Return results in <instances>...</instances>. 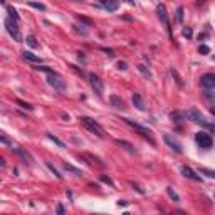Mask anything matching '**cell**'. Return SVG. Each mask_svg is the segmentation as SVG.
<instances>
[{
  "label": "cell",
  "instance_id": "cell-1",
  "mask_svg": "<svg viewBox=\"0 0 215 215\" xmlns=\"http://www.w3.org/2000/svg\"><path fill=\"white\" fill-rule=\"evenodd\" d=\"M79 121H81V124H82V126L86 128L89 133H92V135L99 136V138H102V136H104V131H102L101 124H99L98 121H94L92 118H89V116H81Z\"/></svg>",
  "mask_w": 215,
  "mask_h": 215
},
{
  "label": "cell",
  "instance_id": "cell-2",
  "mask_svg": "<svg viewBox=\"0 0 215 215\" xmlns=\"http://www.w3.org/2000/svg\"><path fill=\"white\" fill-rule=\"evenodd\" d=\"M88 77H89V84H91L94 94H98L99 98H102V96H104V82H102V79L94 72H91Z\"/></svg>",
  "mask_w": 215,
  "mask_h": 215
},
{
  "label": "cell",
  "instance_id": "cell-3",
  "mask_svg": "<svg viewBox=\"0 0 215 215\" xmlns=\"http://www.w3.org/2000/svg\"><path fill=\"white\" fill-rule=\"evenodd\" d=\"M17 20H14V18H5V29H7V32L10 34L12 37H14V40H17V42H22V34H20V30H18V25H17Z\"/></svg>",
  "mask_w": 215,
  "mask_h": 215
},
{
  "label": "cell",
  "instance_id": "cell-4",
  "mask_svg": "<svg viewBox=\"0 0 215 215\" xmlns=\"http://www.w3.org/2000/svg\"><path fill=\"white\" fill-rule=\"evenodd\" d=\"M195 141H197L198 146H202V148H205V149H210L212 146H213V139H212V136L208 135V133H205V131L197 133V135H195Z\"/></svg>",
  "mask_w": 215,
  "mask_h": 215
},
{
  "label": "cell",
  "instance_id": "cell-5",
  "mask_svg": "<svg viewBox=\"0 0 215 215\" xmlns=\"http://www.w3.org/2000/svg\"><path fill=\"white\" fill-rule=\"evenodd\" d=\"M47 82H49V86H52V88L55 89V91H59V92L66 91V82L61 79V76H59L57 72H55V74H49V76H47Z\"/></svg>",
  "mask_w": 215,
  "mask_h": 215
},
{
  "label": "cell",
  "instance_id": "cell-6",
  "mask_svg": "<svg viewBox=\"0 0 215 215\" xmlns=\"http://www.w3.org/2000/svg\"><path fill=\"white\" fill-rule=\"evenodd\" d=\"M156 14H158V18H160L161 22H163V25L166 27L168 34H170V37H171V24H170V18H168L166 7H165L163 4H158V7H156Z\"/></svg>",
  "mask_w": 215,
  "mask_h": 215
},
{
  "label": "cell",
  "instance_id": "cell-7",
  "mask_svg": "<svg viewBox=\"0 0 215 215\" xmlns=\"http://www.w3.org/2000/svg\"><path fill=\"white\" fill-rule=\"evenodd\" d=\"M123 121H124L126 124H129V126H131L133 129H136V131H138L139 135H143L145 138H149V135H151V129H149V128L143 126V124H139V123H136V121L129 119V118H123Z\"/></svg>",
  "mask_w": 215,
  "mask_h": 215
},
{
  "label": "cell",
  "instance_id": "cell-8",
  "mask_svg": "<svg viewBox=\"0 0 215 215\" xmlns=\"http://www.w3.org/2000/svg\"><path fill=\"white\" fill-rule=\"evenodd\" d=\"M163 141L166 143V145L170 146V148L173 149L176 155H182L183 153V148H182V145H180V141H176V139L173 138L171 135H163Z\"/></svg>",
  "mask_w": 215,
  "mask_h": 215
},
{
  "label": "cell",
  "instance_id": "cell-9",
  "mask_svg": "<svg viewBox=\"0 0 215 215\" xmlns=\"http://www.w3.org/2000/svg\"><path fill=\"white\" fill-rule=\"evenodd\" d=\"M186 116L190 118V119L193 121V123H197V124H200V126H203L205 123H207V119H205V116H202L200 113H198L197 109H190L188 113H186Z\"/></svg>",
  "mask_w": 215,
  "mask_h": 215
},
{
  "label": "cell",
  "instance_id": "cell-10",
  "mask_svg": "<svg viewBox=\"0 0 215 215\" xmlns=\"http://www.w3.org/2000/svg\"><path fill=\"white\" fill-rule=\"evenodd\" d=\"M200 82H202V86H203V88H207V89L215 88V74H212V72L203 74V76L200 77Z\"/></svg>",
  "mask_w": 215,
  "mask_h": 215
},
{
  "label": "cell",
  "instance_id": "cell-11",
  "mask_svg": "<svg viewBox=\"0 0 215 215\" xmlns=\"http://www.w3.org/2000/svg\"><path fill=\"white\" fill-rule=\"evenodd\" d=\"M182 175L186 176V178H190V180H193V182H202V176L197 175L195 170H192V168L186 166V165H183V166H182Z\"/></svg>",
  "mask_w": 215,
  "mask_h": 215
},
{
  "label": "cell",
  "instance_id": "cell-12",
  "mask_svg": "<svg viewBox=\"0 0 215 215\" xmlns=\"http://www.w3.org/2000/svg\"><path fill=\"white\" fill-rule=\"evenodd\" d=\"M12 153L14 155H17V156H20L25 163H32V156H30V153L27 151V149H24V148H12Z\"/></svg>",
  "mask_w": 215,
  "mask_h": 215
},
{
  "label": "cell",
  "instance_id": "cell-13",
  "mask_svg": "<svg viewBox=\"0 0 215 215\" xmlns=\"http://www.w3.org/2000/svg\"><path fill=\"white\" fill-rule=\"evenodd\" d=\"M99 5L104 7L108 12H116L119 4H118V0H99Z\"/></svg>",
  "mask_w": 215,
  "mask_h": 215
},
{
  "label": "cell",
  "instance_id": "cell-14",
  "mask_svg": "<svg viewBox=\"0 0 215 215\" xmlns=\"http://www.w3.org/2000/svg\"><path fill=\"white\" fill-rule=\"evenodd\" d=\"M131 102H133V106H135L136 109H139V111H145L146 109L145 102H143V98L138 94V92H135V94L131 96Z\"/></svg>",
  "mask_w": 215,
  "mask_h": 215
},
{
  "label": "cell",
  "instance_id": "cell-15",
  "mask_svg": "<svg viewBox=\"0 0 215 215\" xmlns=\"http://www.w3.org/2000/svg\"><path fill=\"white\" fill-rule=\"evenodd\" d=\"M109 102H111V106H113L114 109H123V108H124L123 99H121L118 94H111L109 96Z\"/></svg>",
  "mask_w": 215,
  "mask_h": 215
},
{
  "label": "cell",
  "instance_id": "cell-16",
  "mask_svg": "<svg viewBox=\"0 0 215 215\" xmlns=\"http://www.w3.org/2000/svg\"><path fill=\"white\" fill-rule=\"evenodd\" d=\"M114 143H116L118 146H121L123 149H126L128 153H131V155H135L136 153V149H135V146L131 145V143H128V141H124V139H114Z\"/></svg>",
  "mask_w": 215,
  "mask_h": 215
},
{
  "label": "cell",
  "instance_id": "cell-17",
  "mask_svg": "<svg viewBox=\"0 0 215 215\" xmlns=\"http://www.w3.org/2000/svg\"><path fill=\"white\" fill-rule=\"evenodd\" d=\"M22 57L25 59V61H29V62H34V64H40V62H42V59H40L39 55L32 54V52H29V51H24Z\"/></svg>",
  "mask_w": 215,
  "mask_h": 215
},
{
  "label": "cell",
  "instance_id": "cell-18",
  "mask_svg": "<svg viewBox=\"0 0 215 215\" xmlns=\"http://www.w3.org/2000/svg\"><path fill=\"white\" fill-rule=\"evenodd\" d=\"M62 166H64V170H66V171H69V173H72V175H76V176H81V175H82V171H81L79 168L72 166L71 163H62Z\"/></svg>",
  "mask_w": 215,
  "mask_h": 215
},
{
  "label": "cell",
  "instance_id": "cell-19",
  "mask_svg": "<svg viewBox=\"0 0 215 215\" xmlns=\"http://www.w3.org/2000/svg\"><path fill=\"white\" fill-rule=\"evenodd\" d=\"M170 74H171V77L175 79V82L178 84V88H183V79H182V77H180L178 71H176L175 67H170Z\"/></svg>",
  "mask_w": 215,
  "mask_h": 215
},
{
  "label": "cell",
  "instance_id": "cell-20",
  "mask_svg": "<svg viewBox=\"0 0 215 215\" xmlns=\"http://www.w3.org/2000/svg\"><path fill=\"white\" fill-rule=\"evenodd\" d=\"M198 173H200V175H207L208 178H215V171H213V170H210V168L200 166V168H198Z\"/></svg>",
  "mask_w": 215,
  "mask_h": 215
},
{
  "label": "cell",
  "instance_id": "cell-21",
  "mask_svg": "<svg viewBox=\"0 0 215 215\" xmlns=\"http://www.w3.org/2000/svg\"><path fill=\"white\" fill-rule=\"evenodd\" d=\"M47 138L51 139V141H54L55 145L59 146V148H66V143H64V141H61V139H59L57 136H54V135H52V133H47Z\"/></svg>",
  "mask_w": 215,
  "mask_h": 215
},
{
  "label": "cell",
  "instance_id": "cell-22",
  "mask_svg": "<svg viewBox=\"0 0 215 215\" xmlns=\"http://www.w3.org/2000/svg\"><path fill=\"white\" fill-rule=\"evenodd\" d=\"M186 114H183V113H178V111H176V113H171V119L175 121V123H182L183 119H186Z\"/></svg>",
  "mask_w": 215,
  "mask_h": 215
},
{
  "label": "cell",
  "instance_id": "cell-23",
  "mask_svg": "<svg viewBox=\"0 0 215 215\" xmlns=\"http://www.w3.org/2000/svg\"><path fill=\"white\" fill-rule=\"evenodd\" d=\"M34 69H35V71H42V72H47V74H55V71L52 69V67L42 66V64H39V66H34Z\"/></svg>",
  "mask_w": 215,
  "mask_h": 215
},
{
  "label": "cell",
  "instance_id": "cell-24",
  "mask_svg": "<svg viewBox=\"0 0 215 215\" xmlns=\"http://www.w3.org/2000/svg\"><path fill=\"white\" fill-rule=\"evenodd\" d=\"M138 71H139V72H141V74H143V76H145V77H148V79H151V72H149V69H148V67L145 66V64H138Z\"/></svg>",
  "mask_w": 215,
  "mask_h": 215
},
{
  "label": "cell",
  "instance_id": "cell-25",
  "mask_svg": "<svg viewBox=\"0 0 215 215\" xmlns=\"http://www.w3.org/2000/svg\"><path fill=\"white\" fill-rule=\"evenodd\" d=\"M166 193H168V197H170L173 202H180L178 193H176V192H173V188H171V186H166Z\"/></svg>",
  "mask_w": 215,
  "mask_h": 215
},
{
  "label": "cell",
  "instance_id": "cell-26",
  "mask_svg": "<svg viewBox=\"0 0 215 215\" xmlns=\"http://www.w3.org/2000/svg\"><path fill=\"white\" fill-rule=\"evenodd\" d=\"M45 165H47V168H49V170H51V171H52V173H54V175H55V178H59V180H62V175H61V173H59V171H57V168H55V166H54V165H52V163H51V161H45Z\"/></svg>",
  "mask_w": 215,
  "mask_h": 215
},
{
  "label": "cell",
  "instance_id": "cell-27",
  "mask_svg": "<svg viewBox=\"0 0 215 215\" xmlns=\"http://www.w3.org/2000/svg\"><path fill=\"white\" fill-rule=\"evenodd\" d=\"M29 5H30V7H34V8H37V10H40V12H45V5H44V4H39V2H34V0H30Z\"/></svg>",
  "mask_w": 215,
  "mask_h": 215
},
{
  "label": "cell",
  "instance_id": "cell-28",
  "mask_svg": "<svg viewBox=\"0 0 215 215\" xmlns=\"http://www.w3.org/2000/svg\"><path fill=\"white\" fill-rule=\"evenodd\" d=\"M7 12H8V17L14 18V20H17V22H18V18H20V17H18L17 10H15L14 7H7Z\"/></svg>",
  "mask_w": 215,
  "mask_h": 215
},
{
  "label": "cell",
  "instance_id": "cell-29",
  "mask_svg": "<svg viewBox=\"0 0 215 215\" xmlns=\"http://www.w3.org/2000/svg\"><path fill=\"white\" fill-rule=\"evenodd\" d=\"M183 14H185L183 7H178V8H176V22H178V24L183 22Z\"/></svg>",
  "mask_w": 215,
  "mask_h": 215
},
{
  "label": "cell",
  "instance_id": "cell-30",
  "mask_svg": "<svg viewBox=\"0 0 215 215\" xmlns=\"http://www.w3.org/2000/svg\"><path fill=\"white\" fill-rule=\"evenodd\" d=\"M27 44H29L30 45V47H32V49H37V47H39V44H37V42H35V37H32V35H29V37H27Z\"/></svg>",
  "mask_w": 215,
  "mask_h": 215
},
{
  "label": "cell",
  "instance_id": "cell-31",
  "mask_svg": "<svg viewBox=\"0 0 215 215\" xmlns=\"http://www.w3.org/2000/svg\"><path fill=\"white\" fill-rule=\"evenodd\" d=\"M99 180H101L102 183H106V185H109V186H114L113 180H111L109 176H106V175H99Z\"/></svg>",
  "mask_w": 215,
  "mask_h": 215
},
{
  "label": "cell",
  "instance_id": "cell-32",
  "mask_svg": "<svg viewBox=\"0 0 215 215\" xmlns=\"http://www.w3.org/2000/svg\"><path fill=\"white\" fill-rule=\"evenodd\" d=\"M15 102H17V104L20 106V108H24V109H32V104H29V102L22 101V99H17Z\"/></svg>",
  "mask_w": 215,
  "mask_h": 215
},
{
  "label": "cell",
  "instance_id": "cell-33",
  "mask_svg": "<svg viewBox=\"0 0 215 215\" xmlns=\"http://www.w3.org/2000/svg\"><path fill=\"white\" fill-rule=\"evenodd\" d=\"M182 34H183V37H185V39H192V35H193V30L190 29V27H185V29L182 30Z\"/></svg>",
  "mask_w": 215,
  "mask_h": 215
},
{
  "label": "cell",
  "instance_id": "cell-34",
  "mask_svg": "<svg viewBox=\"0 0 215 215\" xmlns=\"http://www.w3.org/2000/svg\"><path fill=\"white\" fill-rule=\"evenodd\" d=\"M74 27V30H76V32L77 34H81V35H84V37H86V35H88V30H86V29H82V25H72Z\"/></svg>",
  "mask_w": 215,
  "mask_h": 215
},
{
  "label": "cell",
  "instance_id": "cell-35",
  "mask_svg": "<svg viewBox=\"0 0 215 215\" xmlns=\"http://www.w3.org/2000/svg\"><path fill=\"white\" fill-rule=\"evenodd\" d=\"M77 20H79V22H84V24H86L88 27H91V25H92V22L89 20V18H86V17H81V15H77Z\"/></svg>",
  "mask_w": 215,
  "mask_h": 215
},
{
  "label": "cell",
  "instance_id": "cell-36",
  "mask_svg": "<svg viewBox=\"0 0 215 215\" xmlns=\"http://www.w3.org/2000/svg\"><path fill=\"white\" fill-rule=\"evenodd\" d=\"M198 52H200V54H208V52H210V47H208V45H205V44H202L200 49H198Z\"/></svg>",
  "mask_w": 215,
  "mask_h": 215
},
{
  "label": "cell",
  "instance_id": "cell-37",
  "mask_svg": "<svg viewBox=\"0 0 215 215\" xmlns=\"http://www.w3.org/2000/svg\"><path fill=\"white\" fill-rule=\"evenodd\" d=\"M203 128H207L208 131H213V133H215V123H210V121H207V123L203 124Z\"/></svg>",
  "mask_w": 215,
  "mask_h": 215
},
{
  "label": "cell",
  "instance_id": "cell-38",
  "mask_svg": "<svg viewBox=\"0 0 215 215\" xmlns=\"http://www.w3.org/2000/svg\"><path fill=\"white\" fill-rule=\"evenodd\" d=\"M101 51L104 52V54H108L109 57H114V51L113 49H108V47H101Z\"/></svg>",
  "mask_w": 215,
  "mask_h": 215
},
{
  "label": "cell",
  "instance_id": "cell-39",
  "mask_svg": "<svg viewBox=\"0 0 215 215\" xmlns=\"http://www.w3.org/2000/svg\"><path fill=\"white\" fill-rule=\"evenodd\" d=\"M131 186H133V188H135V190H136V192H138V193H141V195H145V190H143V188H141V186H139V185H136L135 182H131Z\"/></svg>",
  "mask_w": 215,
  "mask_h": 215
},
{
  "label": "cell",
  "instance_id": "cell-40",
  "mask_svg": "<svg viewBox=\"0 0 215 215\" xmlns=\"http://www.w3.org/2000/svg\"><path fill=\"white\" fill-rule=\"evenodd\" d=\"M118 69H121V71H126V69H128L126 62H124V61H119V62H118Z\"/></svg>",
  "mask_w": 215,
  "mask_h": 215
},
{
  "label": "cell",
  "instance_id": "cell-41",
  "mask_svg": "<svg viewBox=\"0 0 215 215\" xmlns=\"http://www.w3.org/2000/svg\"><path fill=\"white\" fill-rule=\"evenodd\" d=\"M0 139H2V143H4V145H8V146L12 145V143H10V139H8L5 135H2V136H0Z\"/></svg>",
  "mask_w": 215,
  "mask_h": 215
},
{
  "label": "cell",
  "instance_id": "cell-42",
  "mask_svg": "<svg viewBox=\"0 0 215 215\" xmlns=\"http://www.w3.org/2000/svg\"><path fill=\"white\" fill-rule=\"evenodd\" d=\"M55 212H57V213H59V215H64V213H66V210H64V207H62V205H61V203H59V205H57V208H55Z\"/></svg>",
  "mask_w": 215,
  "mask_h": 215
},
{
  "label": "cell",
  "instance_id": "cell-43",
  "mask_svg": "<svg viewBox=\"0 0 215 215\" xmlns=\"http://www.w3.org/2000/svg\"><path fill=\"white\" fill-rule=\"evenodd\" d=\"M77 57H79L81 62H86V55H84V52H79V54H77Z\"/></svg>",
  "mask_w": 215,
  "mask_h": 215
},
{
  "label": "cell",
  "instance_id": "cell-44",
  "mask_svg": "<svg viewBox=\"0 0 215 215\" xmlns=\"http://www.w3.org/2000/svg\"><path fill=\"white\" fill-rule=\"evenodd\" d=\"M205 98L207 99H215V92H205Z\"/></svg>",
  "mask_w": 215,
  "mask_h": 215
},
{
  "label": "cell",
  "instance_id": "cell-45",
  "mask_svg": "<svg viewBox=\"0 0 215 215\" xmlns=\"http://www.w3.org/2000/svg\"><path fill=\"white\" fill-rule=\"evenodd\" d=\"M126 2H128L129 5H135V0H126Z\"/></svg>",
  "mask_w": 215,
  "mask_h": 215
},
{
  "label": "cell",
  "instance_id": "cell-46",
  "mask_svg": "<svg viewBox=\"0 0 215 215\" xmlns=\"http://www.w3.org/2000/svg\"><path fill=\"white\" fill-rule=\"evenodd\" d=\"M72 2H82V0H72Z\"/></svg>",
  "mask_w": 215,
  "mask_h": 215
},
{
  "label": "cell",
  "instance_id": "cell-47",
  "mask_svg": "<svg viewBox=\"0 0 215 215\" xmlns=\"http://www.w3.org/2000/svg\"><path fill=\"white\" fill-rule=\"evenodd\" d=\"M213 59H215V55H213Z\"/></svg>",
  "mask_w": 215,
  "mask_h": 215
},
{
  "label": "cell",
  "instance_id": "cell-48",
  "mask_svg": "<svg viewBox=\"0 0 215 215\" xmlns=\"http://www.w3.org/2000/svg\"><path fill=\"white\" fill-rule=\"evenodd\" d=\"M213 109H215V108H213Z\"/></svg>",
  "mask_w": 215,
  "mask_h": 215
}]
</instances>
